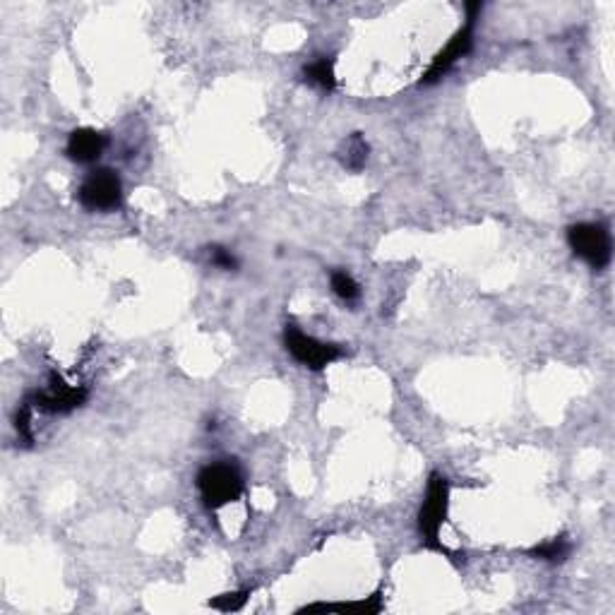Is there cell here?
Wrapping results in <instances>:
<instances>
[{"label": "cell", "instance_id": "obj_7", "mask_svg": "<svg viewBox=\"0 0 615 615\" xmlns=\"http://www.w3.org/2000/svg\"><path fill=\"white\" fill-rule=\"evenodd\" d=\"M474 25H476V20H467V25H464L455 37L447 41L445 49L435 56L431 68H428L426 75L421 77V85H435L438 80H443V77L455 68V63H459L464 56H467V53L471 51V46H474Z\"/></svg>", "mask_w": 615, "mask_h": 615}, {"label": "cell", "instance_id": "obj_10", "mask_svg": "<svg viewBox=\"0 0 615 615\" xmlns=\"http://www.w3.org/2000/svg\"><path fill=\"white\" fill-rule=\"evenodd\" d=\"M306 80L310 85L325 89V92H332L334 85H337V77H334V61L332 58H318L310 65H306Z\"/></svg>", "mask_w": 615, "mask_h": 615}, {"label": "cell", "instance_id": "obj_13", "mask_svg": "<svg viewBox=\"0 0 615 615\" xmlns=\"http://www.w3.org/2000/svg\"><path fill=\"white\" fill-rule=\"evenodd\" d=\"M250 591H234V594H222L217 596V599L210 601L212 608H217V611H224V613H234V611H241L243 606H246Z\"/></svg>", "mask_w": 615, "mask_h": 615}, {"label": "cell", "instance_id": "obj_8", "mask_svg": "<svg viewBox=\"0 0 615 615\" xmlns=\"http://www.w3.org/2000/svg\"><path fill=\"white\" fill-rule=\"evenodd\" d=\"M106 149V137L97 133L92 128H77L68 137V157L73 161H80V164H92L97 161Z\"/></svg>", "mask_w": 615, "mask_h": 615}, {"label": "cell", "instance_id": "obj_1", "mask_svg": "<svg viewBox=\"0 0 615 615\" xmlns=\"http://www.w3.org/2000/svg\"><path fill=\"white\" fill-rule=\"evenodd\" d=\"M197 488H200L202 500L210 510L236 503L243 495V476L236 464L217 462L207 464L205 469L197 474Z\"/></svg>", "mask_w": 615, "mask_h": 615}, {"label": "cell", "instance_id": "obj_12", "mask_svg": "<svg viewBox=\"0 0 615 615\" xmlns=\"http://www.w3.org/2000/svg\"><path fill=\"white\" fill-rule=\"evenodd\" d=\"M332 291L337 294L342 301L354 303L361 296V286L356 284V279L351 277L349 272H332Z\"/></svg>", "mask_w": 615, "mask_h": 615}, {"label": "cell", "instance_id": "obj_4", "mask_svg": "<svg viewBox=\"0 0 615 615\" xmlns=\"http://www.w3.org/2000/svg\"><path fill=\"white\" fill-rule=\"evenodd\" d=\"M284 344L286 351L296 358L301 366L322 370L327 366H332L334 361L344 356V349L337 344H327L320 342V339L310 337V334L301 332L296 325H286L284 330Z\"/></svg>", "mask_w": 615, "mask_h": 615}, {"label": "cell", "instance_id": "obj_11", "mask_svg": "<svg viewBox=\"0 0 615 615\" xmlns=\"http://www.w3.org/2000/svg\"><path fill=\"white\" fill-rule=\"evenodd\" d=\"M570 551H572L570 541L560 536V539H551L541 543V546H534L529 555L536 560H546V563H563L567 555H570Z\"/></svg>", "mask_w": 615, "mask_h": 615}, {"label": "cell", "instance_id": "obj_9", "mask_svg": "<svg viewBox=\"0 0 615 615\" xmlns=\"http://www.w3.org/2000/svg\"><path fill=\"white\" fill-rule=\"evenodd\" d=\"M339 159H342V164L349 171H361L363 166H366L368 145H366V140L361 137V133H354L349 137V140L344 142V149L339 152Z\"/></svg>", "mask_w": 615, "mask_h": 615}, {"label": "cell", "instance_id": "obj_14", "mask_svg": "<svg viewBox=\"0 0 615 615\" xmlns=\"http://www.w3.org/2000/svg\"><path fill=\"white\" fill-rule=\"evenodd\" d=\"M210 262H212L214 267H219V270H226V272L238 270L236 255L231 253V250L222 248V246H212L210 248Z\"/></svg>", "mask_w": 615, "mask_h": 615}, {"label": "cell", "instance_id": "obj_3", "mask_svg": "<svg viewBox=\"0 0 615 615\" xmlns=\"http://www.w3.org/2000/svg\"><path fill=\"white\" fill-rule=\"evenodd\" d=\"M567 243L575 250L577 258H582L594 270H606L613 258L611 234L603 224L582 222L567 229Z\"/></svg>", "mask_w": 615, "mask_h": 615}, {"label": "cell", "instance_id": "obj_5", "mask_svg": "<svg viewBox=\"0 0 615 615\" xmlns=\"http://www.w3.org/2000/svg\"><path fill=\"white\" fill-rule=\"evenodd\" d=\"M77 197H80L82 207H87V210L113 212L118 210L123 202V183L116 171L97 169L85 178Z\"/></svg>", "mask_w": 615, "mask_h": 615}, {"label": "cell", "instance_id": "obj_2", "mask_svg": "<svg viewBox=\"0 0 615 615\" xmlns=\"http://www.w3.org/2000/svg\"><path fill=\"white\" fill-rule=\"evenodd\" d=\"M447 507H450V481L443 474H433L419 512V531L428 548L443 553H447V548L440 543V527L445 524Z\"/></svg>", "mask_w": 615, "mask_h": 615}, {"label": "cell", "instance_id": "obj_6", "mask_svg": "<svg viewBox=\"0 0 615 615\" xmlns=\"http://www.w3.org/2000/svg\"><path fill=\"white\" fill-rule=\"evenodd\" d=\"M29 402L41 411H49V414H70V411H75L77 406L87 402V390L80 385H68L61 375L53 373L49 387L32 394Z\"/></svg>", "mask_w": 615, "mask_h": 615}]
</instances>
